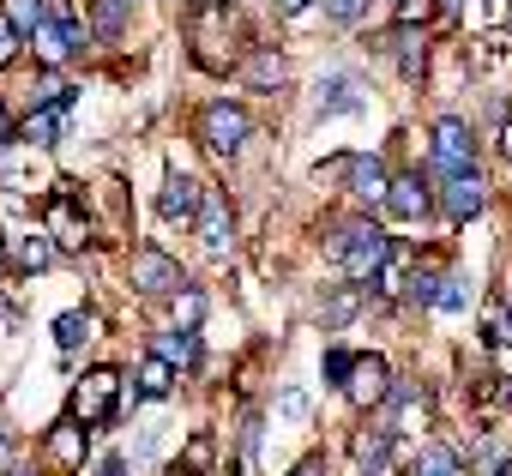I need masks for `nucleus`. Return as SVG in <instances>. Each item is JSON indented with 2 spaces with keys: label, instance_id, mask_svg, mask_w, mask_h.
<instances>
[{
  "label": "nucleus",
  "instance_id": "nucleus-16",
  "mask_svg": "<svg viewBox=\"0 0 512 476\" xmlns=\"http://www.w3.org/2000/svg\"><path fill=\"white\" fill-rule=\"evenodd\" d=\"M350 109H362V79L356 73L320 79V115H350Z\"/></svg>",
  "mask_w": 512,
  "mask_h": 476
},
{
  "label": "nucleus",
  "instance_id": "nucleus-24",
  "mask_svg": "<svg viewBox=\"0 0 512 476\" xmlns=\"http://www.w3.org/2000/svg\"><path fill=\"white\" fill-rule=\"evenodd\" d=\"M416 476H464V464H458V452H452V446L428 440V446L416 452Z\"/></svg>",
  "mask_w": 512,
  "mask_h": 476
},
{
  "label": "nucleus",
  "instance_id": "nucleus-28",
  "mask_svg": "<svg viewBox=\"0 0 512 476\" xmlns=\"http://www.w3.org/2000/svg\"><path fill=\"white\" fill-rule=\"evenodd\" d=\"M482 338H488V344H500V350L512 344V308H506V302H500V308H488V320H482Z\"/></svg>",
  "mask_w": 512,
  "mask_h": 476
},
{
  "label": "nucleus",
  "instance_id": "nucleus-41",
  "mask_svg": "<svg viewBox=\"0 0 512 476\" xmlns=\"http://www.w3.org/2000/svg\"><path fill=\"white\" fill-rule=\"evenodd\" d=\"M97 476H127V464H121V458H103V464H97Z\"/></svg>",
  "mask_w": 512,
  "mask_h": 476
},
{
  "label": "nucleus",
  "instance_id": "nucleus-50",
  "mask_svg": "<svg viewBox=\"0 0 512 476\" xmlns=\"http://www.w3.org/2000/svg\"><path fill=\"white\" fill-rule=\"evenodd\" d=\"M398 7H404V0H398Z\"/></svg>",
  "mask_w": 512,
  "mask_h": 476
},
{
  "label": "nucleus",
  "instance_id": "nucleus-48",
  "mask_svg": "<svg viewBox=\"0 0 512 476\" xmlns=\"http://www.w3.org/2000/svg\"><path fill=\"white\" fill-rule=\"evenodd\" d=\"M506 25H512V13H506Z\"/></svg>",
  "mask_w": 512,
  "mask_h": 476
},
{
  "label": "nucleus",
  "instance_id": "nucleus-42",
  "mask_svg": "<svg viewBox=\"0 0 512 476\" xmlns=\"http://www.w3.org/2000/svg\"><path fill=\"white\" fill-rule=\"evenodd\" d=\"M302 7H308V0H278V13H284V19H296Z\"/></svg>",
  "mask_w": 512,
  "mask_h": 476
},
{
  "label": "nucleus",
  "instance_id": "nucleus-5",
  "mask_svg": "<svg viewBox=\"0 0 512 476\" xmlns=\"http://www.w3.org/2000/svg\"><path fill=\"white\" fill-rule=\"evenodd\" d=\"M386 422H392V434H422L434 422V392L422 380H398L386 392Z\"/></svg>",
  "mask_w": 512,
  "mask_h": 476
},
{
  "label": "nucleus",
  "instance_id": "nucleus-34",
  "mask_svg": "<svg viewBox=\"0 0 512 476\" xmlns=\"http://www.w3.org/2000/svg\"><path fill=\"white\" fill-rule=\"evenodd\" d=\"M464 302H470L464 278H446V290H440V308H446V314H464Z\"/></svg>",
  "mask_w": 512,
  "mask_h": 476
},
{
  "label": "nucleus",
  "instance_id": "nucleus-22",
  "mask_svg": "<svg viewBox=\"0 0 512 476\" xmlns=\"http://www.w3.org/2000/svg\"><path fill=\"white\" fill-rule=\"evenodd\" d=\"M0 19H7L19 37H37L49 25V7H43V0H7V13H0Z\"/></svg>",
  "mask_w": 512,
  "mask_h": 476
},
{
  "label": "nucleus",
  "instance_id": "nucleus-51",
  "mask_svg": "<svg viewBox=\"0 0 512 476\" xmlns=\"http://www.w3.org/2000/svg\"><path fill=\"white\" fill-rule=\"evenodd\" d=\"M506 398H512V392H506Z\"/></svg>",
  "mask_w": 512,
  "mask_h": 476
},
{
  "label": "nucleus",
  "instance_id": "nucleus-33",
  "mask_svg": "<svg viewBox=\"0 0 512 476\" xmlns=\"http://www.w3.org/2000/svg\"><path fill=\"white\" fill-rule=\"evenodd\" d=\"M326 7V19H338V25H356L362 13H368V0H320Z\"/></svg>",
  "mask_w": 512,
  "mask_h": 476
},
{
  "label": "nucleus",
  "instance_id": "nucleus-30",
  "mask_svg": "<svg viewBox=\"0 0 512 476\" xmlns=\"http://www.w3.org/2000/svg\"><path fill=\"white\" fill-rule=\"evenodd\" d=\"M199 314H205L199 290H181V296H175V326H181V332H193V326H199Z\"/></svg>",
  "mask_w": 512,
  "mask_h": 476
},
{
  "label": "nucleus",
  "instance_id": "nucleus-49",
  "mask_svg": "<svg viewBox=\"0 0 512 476\" xmlns=\"http://www.w3.org/2000/svg\"><path fill=\"white\" fill-rule=\"evenodd\" d=\"M506 308H512V296H506Z\"/></svg>",
  "mask_w": 512,
  "mask_h": 476
},
{
  "label": "nucleus",
  "instance_id": "nucleus-12",
  "mask_svg": "<svg viewBox=\"0 0 512 476\" xmlns=\"http://www.w3.org/2000/svg\"><path fill=\"white\" fill-rule=\"evenodd\" d=\"M205 193H211V187H199L193 175H169V181H163V193H157V211H163L169 223H193V217H199V205H205Z\"/></svg>",
  "mask_w": 512,
  "mask_h": 476
},
{
  "label": "nucleus",
  "instance_id": "nucleus-43",
  "mask_svg": "<svg viewBox=\"0 0 512 476\" xmlns=\"http://www.w3.org/2000/svg\"><path fill=\"white\" fill-rule=\"evenodd\" d=\"M500 151L512 157V121H500Z\"/></svg>",
  "mask_w": 512,
  "mask_h": 476
},
{
  "label": "nucleus",
  "instance_id": "nucleus-46",
  "mask_svg": "<svg viewBox=\"0 0 512 476\" xmlns=\"http://www.w3.org/2000/svg\"><path fill=\"white\" fill-rule=\"evenodd\" d=\"M500 476H512V458H506V464H500Z\"/></svg>",
  "mask_w": 512,
  "mask_h": 476
},
{
  "label": "nucleus",
  "instance_id": "nucleus-47",
  "mask_svg": "<svg viewBox=\"0 0 512 476\" xmlns=\"http://www.w3.org/2000/svg\"><path fill=\"white\" fill-rule=\"evenodd\" d=\"M446 7H464V0H446Z\"/></svg>",
  "mask_w": 512,
  "mask_h": 476
},
{
  "label": "nucleus",
  "instance_id": "nucleus-29",
  "mask_svg": "<svg viewBox=\"0 0 512 476\" xmlns=\"http://www.w3.org/2000/svg\"><path fill=\"white\" fill-rule=\"evenodd\" d=\"M440 290H446V278H428V272L410 278V302H422V308H440Z\"/></svg>",
  "mask_w": 512,
  "mask_h": 476
},
{
  "label": "nucleus",
  "instance_id": "nucleus-8",
  "mask_svg": "<svg viewBox=\"0 0 512 476\" xmlns=\"http://www.w3.org/2000/svg\"><path fill=\"white\" fill-rule=\"evenodd\" d=\"M43 229L55 235V248H67V254H85V242H91V235H85V211H79V199L67 187L43 205Z\"/></svg>",
  "mask_w": 512,
  "mask_h": 476
},
{
  "label": "nucleus",
  "instance_id": "nucleus-6",
  "mask_svg": "<svg viewBox=\"0 0 512 476\" xmlns=\"http://www.w3.org/2000/svg\"><path fill=\"white\" fill-rule=\"evenodd\" d=\"M127 278H133L139 296H181V284H187V272H181L163 248H139L133 266H127Z\"/></svg>",
  "mask_w": 512,
  "mask_h": 476
},
{
  "label": "nucleus",
  "instance_id": "nucleus-11",
  "mask_svg": "<svg viewBox=\"0 0 512 476\" xmlns=\"http://www.w3.org/2000/svg\"><path fill=\"white\" fill-rule=\"evenodd\" d=\"M193 229H199V242H205L211 254H223V248L235 242V211H229V199H223V193H205V205H199Z\"/></svg>",
  "mask_w": 512,
  "mask_h": 476
},
{
  "label": "nucleus",
  "instance_id": "nucleus-40",
  "mask_svg": "<svg viewBox=\"0 0 512 476\" xmlns=\"http://www.w3.org/2000/svg\"><path fill=\"white\" fill-rule=\"evenodd\" d=\"M13 133H19V127H13V115H7V103H0V145H7Z\"/></svg>",
  "mask_w": 512,
  "mask_h": 476
},
{
  "label": "nucleus",
  "instance_id": "nucleus-4",
  "mask_svg": "<svg viewBox=\"0 0 512 476\" xmlns=\"http://www.w3.org/2000/svg\"><path fill=\"white\" fill-rule=\"evenodd\" d=\"M31 43H37V55H43L49 67H61L67 55H79V49L91 43V31H79V19H73V7H67V0H55V7H49V25H43Z\"/></svg>",
  "mask_w": 512,
  "mask_h": 476
},
{
  "label": "nucleus",
  "instance_id": "nucleus-39",
  "mask_svg": "<svg viewBox=\"0 0 512 476\" xmlns=\"http://www.w3.org/2000/svg\"><path fill=\"white\" fill-rule=\"evenodd\" d=\"M187 452H193V464H205V458H211V434H193V446H187Z\"/></svg>",
  "mask_w": 512,
  "mask_h": 476
},
{
  "label": "nucleus",
  "instance_id": "nucleus-10",
  "mask_svg": "<svg viewBox=\"0 0 512 476\" xmlns=\"http://www.w3.org/2000/svg\"><path fill=\"white\" fill-rule=\"evenodd\" d=\"M440 205H446L452 223H470V217L488 205V181H482L476 169H470V175H446V181H440Z\"/></svg>",
  "mask_w": 512,
  "mask_h": 476
},
{
  "label": "nucleus",
  "instance_id": "nucleus-9",
  "mask_svg": "<svg viewBox=\"0 0 512 476\" xmlns=\"http://www.w3.org/2000/svg\"><path fill=\"white\" fill-rule=\"evenodd\" d=\"M199 139L211 145V151H241V139H247V109L241 103H205V115H199Z\"/></svg>",
  "mask_w": 512,
  "mask_h": 476
},
{
  "label": "nucleus",
  "instance_id": "nucleus-20",
  "mask_svg": "<svg viewBox=\"0 0 512 476\" xmlns=\"http://www.w3.org/2000/svg\"><path fill=\"white\" fill-rule=\"evenodd\" d=\"M241 79H247L253 91H272V85H284V55H278V49H253V55L241 61Z\"/></svg>",
  "mask_w": 512,
  "mask_h": 476
},
{
  "label": "nucleus",
  "instance_id": "nucleus-27",
  "mask_svg": "<svg viewBox=\"0 0 512 476\" xmlns=\"http://www.w3.org/2000/svg\"><path fill=\"white\" fill-rule=\"evenodd\" d=\"M91 332H97V314H61V320H55V344H61L67 356H73Z\"/></svg>",
  "mask_w": 512,
  "mask_h": 476
},
{
  "label": "nucleus",
  "instance_id": "nucleus-31",
  "mask_svg": "<svg viewBox=\"0 0 512 476\" xmlns=\"http://www.w3.org/2000/svg\"><path fill=\"white\" fill-rule=\"evenodd\" d=\"M350 374H356V356L350 350H332L326 356V386H350Z\"/></svg>",
  "mask_w": 512,
  "mask_h": 476
},
{
  "label": "nucleus",
  "instance_id": "nucleus-36",
  "mask_svg": "<svg viewBox=\"0 0 512 476\" xmlns=\"http://www.w3.org/2000/svg\"><path fill=\"white\" fill-rule=\"evenodd\" d=\"M278 416L302 422V416H308V392H284V398H278Z\"/></svg>",
  "mask_w": 512,
  "mask_h": 476
},
{
  "label": "nucleus",
  "instance_id": "nucleus-1",
  "mask_svg": "<svg viewBox=\"0 0 512 476\" xmlns=\"http://www.w3.org/2000/svg\"><path fill=\"white\" fill-rule=\"evenodd\" d=\"M326 248H332V260L344 266L350 284H368V278H380L392 266V235L380 223H338L326 235Z\"/></svg>",
  "mask_w": 512,
  "mask_h": 476
},
{
  "label": "nucleus",
  "instance_id": "nucleus-44",
  "mask_svg": "<svg viewBox=\"0 0 512 476\" xmlns=\"http://www.w3.org/2000/svg\"><path fill=\"white\" fill-rule=\"evenodd\" d=\"M296 476H326V470H320V458H308V464H296Z\"/></svg>",
  "mask_w": 512,
  "mask_h": 476
},
{
  "label": "nucleus",
  "instance_id": "nucleus-23",
  "mask_svg": "<svg viewBox=\"0 0 512 476\" xmlns=\"http://www.w3.org/2000/svg\"><path fill=\"white\" fill-rule=\"evenodd\" d=\"M151 356H163L169 368H187V362H199V338L175 326V332H163V338H157V350H151Z\"/></svg>",
  "mask_w": 512,
  "mask_h": 476
},
{
  "label": "nucleus",
  "instance_id": "nucleus-38",
  "mask_svg": "<svg viewBox=\"0 0 512 476\" xmlns=\"http://www.w3.org/2000/svg\"><path fill=\"white\" fill-rule=\"evenodd\" d=\"M350 314H356V296H350V290H344V296H338V302H332V308H326V326H344V320H350Z\"/></svg>",
  "mask_w": 512,
  "mask_h": 476
},
{
  "label": "nucleus",
  "instance_id": "nucleus-19",
  "mask_svg": "<svg viewBox=\"0 0 512 476\" xmlns=\"http://www.w3.org/2000/svg\"><path fill=\"white\" fill-rule=\"evenodd\" d=\"M49 260H55V235L49 229H31V235L13 242V272H43Z\"/></svg>",
  "mask_w": 512,
  "mask_h": 476
},
{
  "label": "nucleus",
  "instance_id": "nucleus-17",
  "mask_svg": "<svg viewBox=\"0 0 512 476\" xmlns=\"http://www.w3.org/2000/svg\"><path fill=\"white\" fill-rule=\"evenodd\" d=\"M380 49L398 55V73H404V79H422V73H428V31H398V37L380 43Z\"/></svg>",
  "mask_w": 512,
  "mask_h": 476
},
{
  "label": "nucleus",
  "instance_id": "nucleus-45",
  "mask_svg": "<svg viewBox=\"0 0 512 476\" xmlns=\"http://www.w3.org/2000/svg\"><path fill=\"white\" fill-rule=\"evenodd\" d=\"M169 476H199V470H193V464H181V470H169Z\"/></svg>",
  "mask_w": 512,
  "mask_h": 476
},
{
  "label": "nucleus",
  "instance_id": "nucleus-25",
  "mask_svg": "<svg viewBox=\"0 0 512 476\" xmlns=\"http://www.w3.org/2000/svg\"><path fill=\"white\" fill-rule=\"evenodd\" d=\"M169 386H175V368L163 356H145L139 362V398H169Z\"/></svg>",
  "mask_w": 512,
  "mask_h": 476
},
{
  "label": "nucleus",
  "instance_id": "nucleus-3",
  "mask_svg": "<svg viewBox=\"0 0 512 476\" xmlns=\"http://www.w3.org/2000/svg\"><path fill=\"white\" fill-rule=\"evenodd\" d=\"M115 410H121V374H115V368H91V374L73 386V422L109 428Z\"/></svg>",
  "mask_w": 512,
  "mask_h": 476
},
{
  "label": "nucleus",
  "instance_id": "nucleus-2",
  "mask_svg": "<svg viewBox=\"0 0 512 476\" xmlns=\"http://www.w3.org/2000/svg\"><path fill=\"white\" fill-rule=\"evenodd\" d=\"M193 61L211 67V73H229L241 61L235 49V19L223 0H193Z\"/></svg>",
  "mask_w": 512,
  "mask_h": 476
},
{
  "label": "nucleus",
  "instance_id": "nucleus-32",
  "mask_svg": "<svg viewBox=\"0 0 512 476\" xmlns=\"http://www.w3.org/2000/svg\"><path fill=\"white\" fill-rule=\"evenodd\" d=\"M428 19H434V0H404V7H398V31H416Z\"/></svg>",
  "mask_w": 512,
  "mask_h": 476
},
{
  "label": "nucleus",
  "instance_id": "nucleus-14",
  "mask_svg": "<svg viewBox=\"0 0 512 476\" xmlns=\"http://www.w3.org/2000/svg\"><path fill=\"white\" fill-rule=\"evenodd\" d=\"M344 175H350L356 199H392V175L380 157H344Z\"/></svg>",
  "mask_w": 512,
  "mask_h": 476
},
{
  "label": "nucleus",
  "instance_id": "nucleus-13",
  "mask_svg": "<svg viewBox=\"0 0 512 476\" xmlns=\"http://www.w3.org/2000/svg\"><path fill=\"white\" fill-rule=\"evenodd\" d=\"M386 392H392V374H386V362H380V356H356V374H350L344 398H350L356 410H374Z\"/></svg>",
  "mask_w": 512,
  "mask_h": 476
},
{
  "label": "nucleus",
  "instance_id": "nucleus-26",
  "mask_svg": "<svg viewBox=\"0 0 512 476\" xmlns=\"http://www.w3.org/2000/svg\"><path fill=\"white\" fill-rule=\"evenodd\" d=\"M61 115H67V109H61V103H49V109H37L19 133H25L31 145H55V139H61Z\"/></svg>",
  "mask_w": 512,
  "mask_h": 476
},
{
  "label": "nucleus",
  "instance_id": "nucleus-21",
  "mask_svg": "<svg viewBox=\"0 0 512 476\" xmlns=\"http://www.w3.org/2000/svg\"><path fill=\"white\" fill-rule=\"evenodd\" d=\"M392 440H398L392 428H362V434L350 440V452H356V464H362V470H374V464H386V458H392Z\"/></svg>",
  "mask_w": 512,
  "mask_h": 476
},
{
  "label": "nucleus",
  "instance_id": "nucleus-37",
  "mask_svg": "<svg viewBox=\"0 0 512 476\" xmlns=\"http://www.w3.org/2000/svg\"><path fill=\"white\" fill-rule=\"evenodd\" d=\"M13 55H19V31L0 19V67H13Z\"/></svg>",
  "mask_w": 512,
  "mask_h": 476
},
{
  "label": "nucleus",
  "instance_id": "nucleus-7",
  "mask_svg": "<svg viewBox=\"0 0 512 476\" xmlns=\"http://www.w3.org/2000/svg\"><path fill=\"white\" fill-rule=\"evenodd\" d=\"M434 169H440V181L446 175H470L476 169V145H470V127L464 121H434Z\"/></svg>",
  "mask_w": 512,
  "mask_h": 476
},
{
  "label": "nucleus",
  "instance_id": "nucleus-15",
  "mask_svg": "<svg viewBox=\"0 0 512 476\" xmlns=\"http://www.w3.org/2000/svg\"><path fill=\"white\" fill-rule=\"evenodd\" d=\"M85 434H91V428L67 416V422H55V428H49V440H43V452H49V458H55L61 470H79V464H85Z\"/></svg>",
  "mask_w": 512,
  "mask_h": 476
},
{
  "label": "nucleus",
  "instance_id": "nucleus-18",
  "mask_svg": "<svg viewBox=\"0 0 512 476\" xmlns=\"http://www.w3.org/2000/svg\"><path fill=\"white\" fill-rule=\"evenodd\" d=\"M386 211H392V217H404V223H422V217H428V187H422L416 175H398V181H392Z\"/></svg>",
  "mask_w": 512,
  "mask_h": 476
},
{
  "label": "nucleus",
  "instance_id": "nucleus-35",
  "mask_svg": "<svg viewBox=\"0 0 512 476\" xmlns=\"http://www.w3.org/2000/svg\"><path fill=\"white\" fill-rule=\"evenodd\" d=\"M121 19H127V0H103L97 7V31H121Z\"/></svg>",
  "mask_w": 512,
  "mask_h": 476
}]
</instances>
